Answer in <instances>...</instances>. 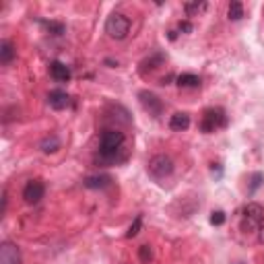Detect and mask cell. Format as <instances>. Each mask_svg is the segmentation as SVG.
Wrapping results in <instances>:
<instances>
[{"label": "cell", "mask_w": 264, "mask_h": 264, "mask_svg": "<svg viewBox=\"0 0 264 264\" xmlns=\"http://www.w3.org/2000/svg\"><path fill=\"white\" fill-rule=\"evenodd\" d=\"M126 136L118 128H105L99 138V159L105 163H118L126 157Z\"/></svg>", "instance_id": "cell-1"}, {"label": "cell", "mask_w": 264, "mask_h": 264, "mask_svg": "<svg viewBox=\"0 0 264 264\" xmlns=\"http://www.w3.org/2000/svg\"><path fill=\"white\" fill-rule=\"evenodd\" d=\"M227 126V113L223 108H208L202 113V122H200V130L205 134H210L219 128H225Z\"/></svg>", "instance_id": "cell-2"}, {"label": "cell", "mask_w": 264, "mask_h": 264, "mask_svg": "<svg viewBox=\"0 0 264 264\" xmlns=\"http://www.w3.org/2000/svg\"><path fill=\"white\" fill-rule=\"evenodd\" d=\"M105 33L112 39H124L130 33V19L122 13H112L105 21Z\"/></svg>", "instance_id": "cell-3"}, {"label": "cell", "mask_w": 264, "mask_h": 264, "mask_svg": "<svg viewBox=\"0 0 264 264\" xmlns=\"http://www.w3.org/2000/svg\"><path fill=\"white\" fill-rule=\"evenodd\" d=\"M147 170L155 180H163L167 175L173 173V161H171V157H167V155H155V157H151Z\"/></svg>", "instance_id": "cell-4"}, {"label": "cell", "mask_w": 264, "mask_h": 264, "mask_svg": "<svg viewBox=\"0 0 264 264\" xmlns=\"http://www.w3.org/2000/svg\"><path fill=\"white\" fill-rule=\"evenodd\" d=\"M264 223V207L258 202H250L244 207V229L260 227Z\"/></svg>", "instance_id": "cell-5"}, {"label": "cell", "mask_w": 264, "mask_h": 264, "mask_svg": "<svg viewBox=\"0 0 264 264\" xmlns=\"http://www.w3.org/2000/svg\"><path fill=\"white\" fill-rule=\"evenodd\" d=\"M43 194H46V184L41 180H29L23 188V200L27 205H38L43 198Z\"/></svg>", "instance_id": "cell-6"}, {"label": "cell", "mask_w": 264, "mask_h": 264, "mask_svg": "<svg viewBox=\"0 0 264 264\" xmlns=\"http://www.w3.org/2000/svg\"><path fill=\"white\" fill-rule=\"evenodd\" d=\"M138 101H140V105H143V110L145 112H149L151 116H161V112H163V101L157 97L155 93H151V91H140L138 93Z\"/></svg>", "instance_id": "cell-7"}, {"label": "cell", "mask_w": 264, "mask_h": 264, "mask_svg": "<svg viewBox=\"0 0 264 264\" xmlns=\"http://www.w3.org/2000/svg\"><path fill=\"white\" fill-rule=\"evenodd\" d=\"M0 264H23L21 250L17 248V244H13V242L0 244Z\"/></svg>", "instance_id": "cell-8"}, {"label": "cell", "mask_w": 264, "mask_h": 264, "mask_svg": "<svg viewBox=\"0 0 264 264\" xmlns=\"http://www.w3.org/2000/svg\"><path fill=\"white\" fill-rule=\"evenodd\" d=\"M48 103L52 110H66L70 105V95L62 89H52L48 93Z\"/></svg>", "instance_id": "cell-9"}, {"label": "cell", "mask_w": 264, "mask_h": 264, "mask_svg": "<svg viewBox=\"0 0 264 264\" xmlns=\"http://www.w3.org/2000/svg\"><path fill=\"white\" fill-rule=\"evenodd\" d=\"M50 75H52V78H54L56 83H68L70 76H73L70 68L64 62H60V60H54V62L50 64Z\"/></svg>", "instance_id": "cell-10"}, {"label": "cell", "mask_w": 264, "mask_h": 264, "mask_svg": "<svg viewBox=\"0 0 264 264\" xmlns=\"http://www.w3.org/2000/svg\"><path fill=\"white\" fill-rule=\"evenodd\" d=\"M85 188H89V190H105L108 186H112V178L110 175H89V178H85Z\"/></svg>", "instance_id": "cell-11"}, {"label": "cell", "mask_w": 264, "mask_h": 264, "mask_svg": "<svg viewBox=\"0 0 264 264\" xmlns=\"http://www.w3.org/2000/svg\"><path fill=\"white\" fill-rule=\"evenodd\" d=\"M15 54H17V52H15V46H13L11 41H8V39L0 41V64L8 66L15 60Z\"/></svg>", "instance_id": "cell-12"}, {"label": "cell", "mask_w": 264, "mask_h": 264, "mask_svg": "<svg viewBox=\"0 0 264 264\" xmlns=\"http://www.w3.org/2000/svg\"><path fill=\"white\" fill-rule=\"evenodd\" d=\"M188 126H190V116L186 112H178V113H173V116L170 118V128L175 130V132L186 130Z\"/></svg>", "instance_id": "cell-13"}, {"label": "cell", "mask_w": 264, "mask_h": 264, "mask_svg": "<svg viewBox=\"0 0 264 264\" xmlns=\"http://www.w3.org/2000/svg\"><path fill=\"white\" fill-rule=\"evenodd\" d=\"M39 149H41L43 153H56L58 149H60V138L56 134H50V136H46L39 143Z\"/></svg>", "instance_id": "cell-14"}, {"label": "cell", "mask_w": 264, "mask_h": 264, "mask_svg": "<svg viewBox=\"0 0 264 264\" xmlns=\"http://www.w3.org/2000/svg\"><path fill=\"white\" fill-rule=\"evenodd\" d=\"M163 60H165V56H163V54H153L151 58H147L145 62L140 64V66H143V68H140V75H145V70H147V68H149V70H155V68H157V64H161Z\"/></svg>", "instance_id": "cell-15"}, {"label": "cell", "mask_w": 264, "mask_h": 264, "mask_svg": "<svg viewBox=\"0 0 264 264\" xmlns=\"http://www.w3.org/2000/svg\"><path fill=\"white\" fill-rule=\"evenodd\" d=\"M178 85L184 87V89H188V87H200V78L196 75H180L178 76Z\"/></svg>", "instance_id": "cell-16"}, {"label": "cell", "mask_w": 264, "mask_h": 264, "mask_svg": "<svg viewBox=\"0 0 264 264\" xmlns=\"http://www.w3.org/2000/svg\"><path fill=\"white\" fill-rule=\"evenodd\" d=\"M227 15H229V21H240L244 17V4L237 2V0H233V2L229 4V11H227Z\"/></svg>", "instance_id": "cell-17"}, {"label": "cell", "mask_w": 264, "mask_h": 264, "mask_svg": "<svg viewBox=\"0 0 264 264\" xmlns=\"http://www.w3.org/2000/svg\"><path fill=\"white\" fill-rule=\"evenodd\" d=\"M39 25H43L50 33H54V35H62L64 33V25L62 23H56V21H43V19H39Z\"/></svg>", "instance_id": "cell-18"}, {"label": "cell", "mask_w": 264, "mask_h": 264, "mask_svg": "<svg viewBox=\"0 0 264 264\" xmlns=\"http://www.w3.org/2000/svg\"><path fill=\"white\" fill-rule=\"evenodd\" d=\"M207 8V2H186L184 4V11L188 17H196L198 13H202Z\"/></svg>", "instance_id": "cell-19"}, {"label": "cell", "mask_w": 264, "mask_h": 264, "mask_svg": "<svg viewBox=\"0 0 264 264\" xmlns=\"http://www.w3.org/2000/svg\"><path fill=\"white\" fill-rule=\"evenodd\" d=\"M138 258L143 264H151L153 262V250H151V245H140L138 248Z\"/></svg>", "instance_id": "cell-20"}, {"label": "cell", "mask_w": 264, "mask_h": 264, "mask_svg": "<svg viewBox=\"0 0 264 264\" xmlns=\"http://www.w3.org/2000/svg\"><path fill=\"white\" fill-rule=\"evenodd\" d=\"M140 227H143V215H136L134 223H132V225L128 227V231H126V237H128V240H130V237H136V235H138Z\"/></svg>", "instance_id": "cell-21"}, {"label": "cell", "mask_w": 264, "mask_h": 264, "mask_svg": "<svg viewBox=\"0 0 264 264\" xmlns=\"http://www.w3.org/2000/svg\"><path fill=\"white\" fill-rule=\"evenodd\" d=\"M262 182H264V175L258 171V173H254L252 175V180H250V194H254L260 186H262Z\"/></svg>", "instance_id": "cell-22"}, {"label": "cell", "mask_w": 264, "mask_h": 264, "mask_svg": "<svg viewBox=\"0 0 264 264\" xmlns=\"http://www.w3.org/2000/svg\"><path fill=\"white\" fill-rule=\"evenodd\" d=\"M210 223L213 225H223L225 223V213L223 210H215V213L210 215Z\"/></svg>", "instance_id": "cell-23"}, {"label": "cell", "mask_w": 264, "mask_h": 264, "mask_svg": "<svg viewBox=\"0 0 264 264\" xmlns=\"http://www.w3.org/2000/svg\"><path fill=\"white\" fill-rule=\"evenodd\" d=\"M192 29H194V27H192L190 21H182V23H180V31H182V33H192Z\"/></svg>", "instance_id": "cell-24"}, {"label": "cell", "mask_w": 264, "mask_h": 264, "mask_svg": "<svg viewBox=\"0 0 264 264\" xmlns=\"http://www.w3.org/2000/svg\"><path fill=\"white\" fill-rule=\"evenodd\" d=\"M213 173H217V178H221L223 175V170L219 167V163H213Z\"/></svg>", "instance_id": "cell-25"}, {"label": "cell", "mask_w": 264, "mask_h": 264, "mask_svg": "<svg viewBox=\"0 0 264 264\" xmlns=\"http://www.w3.org/2000/svg\"><path fill=\"white\" fill-rule=\"evenodd\" d=\"M6 202H8V200H6V192H2V210H0V215L6 213Z\"/></svg>", "instance_id": "cell-26"}, {"label": "cell", "mask_w": 264, "mask_h": 264, "mask_svg": "<svg viewBox=\"0 0 264 264\" xmlns=\"http://www.w3.org/2000/svg\"><path fill=\"white\" fill-rule=\"evenodd\" d=\"M258 229H260V235H258V240H260V242L264 244V223H262V225L258 227Z\"/></svg>", "instance_id": "cell-27"}]
</instances>
